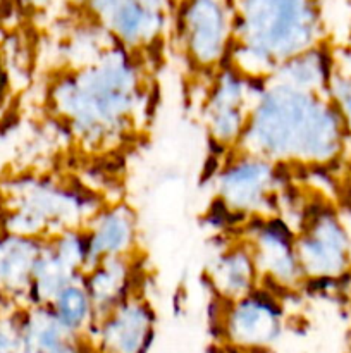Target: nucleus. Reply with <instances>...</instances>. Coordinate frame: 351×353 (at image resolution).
I'll return each mask as SVG.
<instances>
[{
	"label": "nucleus",
	"instance_id": "11",
	"mask_svg": "<svg viewBox=\"0 0 351 353\" xmlns=\"http://www.w3.org/2000/svg\"><path fill=\"white\" fill-rule=\"evenodd\" d=\"M92 23L117 45L140 55L164 40L172 12L145 0H81Z\"/></svg>",
	"mask_w": 351,
	"mask_h": 353
},
{
	"label": "nucleus",
	"instance_id": "1",
	"mask_svg": "<svg viewBox=\"0 0 351 353\" xmlns=\"http://www.w3.org/2000/svg\"><path fill=\"white\" fill-rule=\"evenodd\" d=\"M52 114L81 148H116L136 131L148 105L140 55L110 45L95 61L64 69L48 92Z\"/></svg>",
	"mask_w": 351,
	"mask_h": 353
},
{
	"label": "nucleus",
	"instance_id": "8",
	"mask_svg": "<svg viewBox=\"0 0 351 353\" xmlns=\"http://www.w3.org/2000/svg\"><path fill=\"white\" fill-rule=\"evenodd\" d=\"M260 83L231 62L210 76L202 105L203 124L222 155L240 147Z\"/></svg>",
	"mask_w": 351,
	"mask_h": 353
},
{
	"label": "nucleus",
	"instance_id": "3",
	"mask_svg": "<svg viewBox=\"0 0 351 353\" xmlns=\"http://www.w3.org/2000/svg\"><path fill=\"white\" fill-rule=\"evenodd\" d=\"M234 21L231 64L264 81L282 62L319 45L315 0H229Z\"/></svg>",
	"mask_w": 351,
	"mask_h": 353
},
{
	"label": "nucleus",
	"instance_id": "15",
	"mask_svg": "<svg viewBox=\"0 0 351 353\" xmlns=\"http://www.w3.org/2000/svg\"><path fill=\"white\" fill-rule=\"evenodd\" d=\"M45 240L2 231L0 238V293L10 309L30 307L34 268Z\"/></svg>",
	"mask_w": 351,
	"mask_h": 353
},
{
	"label": "nucleus",
	"instance_id": "13",
	"mask_svg": "<svg viewBox=\"0 0 351 353\" xmlns=\"http://www.w3.org/2000/svg\"><path fill=\"white\" fill-rule=\"evenodd\" d=\"M83 231L88 248V268L109 259L138 257L140 224L129 203L116 202L102 205Z\"/></svg>",
	"mask_w": 351,
	"mask_h": 353
},
{
	"label": "nucleus",
	"instance_id": "23",
	"mask_svg": "<svg viewBox=\"0 0 351 353\" xmlns=\"http://www.w3.org/2000/svg\"><path fill=\"white\" fill-rule=\"evenodd\" d=\"M92 353H93V352H92Z\"/></svg>",
	"mask_w": 351,
	"mask_h": 353
},
{
	"label": "nucleus",
	"instance_id": "18",
	"mask_svg": "<svg viewBox=\"0 0 351 353\" xmlns=\"http://www.w3.org/2000/svg\"><path fill=\"white\" fill-rule=\"evenodd\" d=\"M332 74L334 72L330 68L329 57L320 48V45H317V47L282 62L268 78L292 86V88L313 93H326L327 95V88H329Z\"/></svg>",
	"mask_w": 351,
	"mask_h": 353
},
{
	"label": "nucleus",
	"instance_id": "7",
	"mask_svg": "<svg viewBox=\"0 0 351 353\" xmlns=\"http://www.w3.org/2000/svg\"><path fill=\"white\" fill-rule=\"evenodd\" d=\"M288 330V310L282 299L268 288L229 303H219L217 331L227 348L253 353L275 348Z\"/></svg>",
	"mask_w": 351,
	"mask_h": 353
},
{
	"label": "nucleus",
	"instance_id": "14",
	"mask_svg": "<svg viewBox=\"0 0 351 353\" xmlns=\"http://www.w3.org/2000/svg\"><path fill=\"white\" fill-rule=\"evenodd\" d=\"M206 281L219 303L236 302L262 288V278L250 248L241 236L220 248L206 268Z\"/></svg>",
	"mask_w": 351,
	"mask_h": 353
},
{
	"label": "nucleus",
	"instance_id": "9",
	"mask_svg": "<svg viewBox=\"0 0 351 353\" xmlns=\"http://www.w3.org/2000/svg\"><path fill=\"white\" fill-rule=\"evenodd\" d=\"M296 252L305 281H334L346 274L351 241L346 228L329 207H312L299 219Z\"/></svg>",
	"mask_w": 351,
	"mask_h": 353
},
{
	"label": "nucleus",
	"instance_id": "5",
	"mask_svg": "<svg viewBox=\"0 0 351 353\" xmlns=\"http://www.w3.org/2000/svg\"><path fill=\"white\" fill-rule=\"evenodd\" d=\"M281 165L236 148L222 155L213 178L215 200L227 214L244 219L277 216L286 190Z\"/></svg>",
	"mask_w": 351,
	"mask_h": 353
},
{
	"label": "nucleus",
	"instance_id": "4",
	"mask_svg": "<svg viewBox=\"0 0 351 353\" xmlns=\"http://www.w3.org/2000/svg\"><path fill=\"white\" fill-rule=\"evenodd\" d=\"M100 207L95 196L52 176H14L0 192V230L48 240L65 230L85 228Z\"/></svg>",
	"mask_w": 351,
	"mask_h": 353
},
{
	"label": "nucleus",
	"instance_id": "2",
	"mask_svg": "<svg viewBox=\"0 0 351 353\" xmlns=\"http://www.w3.org/2000/svg\"><path fill=\"white\" fill-rule=\"evenodd\" d=\"M348 126L326 93L267 78L260 83L240 150L281 168H322L337 161Z\"/></svg>",
	"mask_w": 351,
	"mask_h": 353
},
{
	"label": "nucleus",
	"instance_id": "12",
	"mask_svg": "<svg viewBox=\"0 0 351 353\" xmlns=\"http://www.w3.org/2000/svg\"><path fill=\"white\" fill-rule=\"evenodd\" d=\"M157 314L140 292L100 316L86 336L93 353H148L155 336Z\"/></svg>",
	"mask_w": 351,
	"mask_h": 353
},
{
	"label": "nucleus",
	"instance_id": "10",
	"mask_svg": "<svg viewBox=\"0 0 351 353\" xmlns=\"http://www.w3.org/2000/svg\"><path fill=\"white\" fill-rule=\"evenodd\" d=\"M241 238L250 248L262 278V286L291 295L303 288L305 276L296 252V233L279 216L244 223Z\"/></svg>",
	"mask_w": 351,
	"mask_h": 353
},
{
	"label": "nucleus",
	"instance_id": "20",
	"mask_svg": "<svg viewBox=\"0 0 351 353\" xmlns=\"http://www.w3.org/2000/svg\"><path fill=\"white\" fill-rule=\"evenodd\" d=\"M0 353H21L19 309L0 310Z\"/></svg>",
	"mask_w": 351,
	"mask_h": 353
},
{
	"label": "nucleus",
	"instance_id": "17",
	"mask_svg": "<svg viewBox=\"0 0 351 353\" xmlns=\"http://www.w3.org/2000/svg\"><path fill=\"white\" fill-rule=\"evenodd\" d=\"M136 264L138 257L109 259L86 269L83 281L95 305L96 319L138 293Z\"/></svg>",
	"mask_w": 351,
	"mask_h": 353
},
{
	"label": "nucleus",
	"instance_id": "19",
	"mask_svg": "<svg viewBox=\"0 0 351 353\" xmlns=\"http://www.w3.org/2000/svg\"><path fill=\"white\" fill-rule=\"evenodd\" d=\"M55 319L67 331L79 338L88 336L96 321V310L93 300L86 290L83 278L76 279L71 285L62 288L47 305ZM88 343V341H86Z\"/></svg>",
	"mask_w": 351,
	"mask_h": 353
},
{
	"label": "nucleus",
	"instance_id": "22",
	"mask_svg": "<svg viewBox=\"0 0 351 353\" xmlns=\"http://www.w3.org/2000/svg\"><path fill=\"white\" fill-rule=\"evenodd\" d=\"M34 3H36V6H47L48 2H50V0H33Z\"/></svg>",
	"mask_w": 351,
	"mask_h": 353
},
{
	"label": "nucleus",
	"instance_id": "21",
	"mask_svg": "<svg viewBox=\"0 0 351 353\" xmlns=\"http://www.w3.org/2000/svg\"><path fill=\"white\" fill-rule=\"evenodd\" d=\"M253 353H279L275 348H267V350H258V352H253Z\"/></svg>",
	"mask_w": 351,
	"mask_h": 353
},
{
	"label": "nucleus",
	"instance_id": "16",
	"mask_svg": "<svg viewBox=\"0 0 351 353\" xmlns=\"http://www.w3.org/2000/svg\"><path fill=\"white\" fill-rule=\"evenodd\" d=\"M21 353H92L85 338L65 330L47 307L19 309Z\"/></svg>",
	"mask_w": 351,
	"mask_h": 353
},
{
	"label": "nucleus",
	"instance_id": "6",
	"mask_svg": "<svg viewBox=\"0 0 351 353\" xmlns=\"http://www.w3.org/2000/svg\"><path fill=\"white\" fill-rule=\"evenodd\" d=\"M176 34L191 69L212 76L229 64L234 47L229 0H182L176 9Z\"/></svg>",
	"mask_w": 351,
	"mask_h": 353
}]
</instances>
